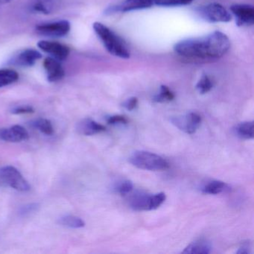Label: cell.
Wrapping results in <instances>:
<instances>
[{"label": "cell", "mask_w": 254, "mask_h": 254, "mask_svg": "<svg viewBox=\"0 0 254 254\" xmlns=\"http://www.w3.org/2000/svg\"><path fill=\"white\" fill-rule=\"evenodd\" d=\"M230 41L222 32H212L202 38L184 40L175 44L176 54L182 57L196 60L219 59L228 52Z\"/></svg>", "instance_id": "6da1fadb"}, {"label": "cell", "mask_w": 254, "mask_h": 254, "mask_svg": "<svg viewBox=\"0 0 254 254\" xmlns=\"http://www.w3.org/2000/svg\"><path fill=\"white\" fill-rule=\"evenodd\" d=\"M93 27L95 33L99 37L104 47L110 54L123 59L130 58V53L127 45L115 32L99 22L95 23Z\"/></svg>", "instance_id": "7a4b0ae2"}, {"label": "cell", "mask_w": 254, "mask_h": 254, "mask_svg": "<svg viewBox=\"0 0 254 254\" xmlns=\"http://www.w3.org/2000/svg\"><path fill=\"white\" fill-rule=\"evenodd\" d=\"M130 163L138 169L148 171H163L169 168V163L161 156L145 151H135L130 156Z\"/></svg>", "instance_id": "3957f363"}, {"label": "cell", "mask_w": 254, "mask_h": 254, "mask_svg": "<svg viewBox=\"0 0 254 254\" xmlns=\"http://www.w3.org/2000/svg\"><path fill=\"white\" fill-rule=\"evenodd\" d=\"M0 184L20 191H28L31 190L29 182L15 167L11 166L0 168Z\"/></svg>", "instance_id": "277c9868"}, {"label": "cell", "mask_w": 254, "mask_h": 254, "mask_svg": "<svg viewBox=\"0 0 254 254\" xmlns=\"http://www.w3.org/2000/svg\"><path fill=\"white\" fill-rule=\"evenodd\" d=\"M166 198V194L163 192L157 193L154 195L137 194L130 199V206L136 211L154 210L160 207Z\"/></svg>", "instance_id": "5b68a950"}, {"label": "cell", "mask_w": 254, "mask_h": 254, "mask_svg": "<svg viewBox=\"0 0 254 254\" xmlns=\"http://www.w3.org/2000/svg\"><path fill=\"white\" fill-rule=\"evenodd\" d=\"M70 28V23L67 20H59L38 25L36 32L43 36L62 38L69 33Z\"/></svg>", "instance_id": "8992f818"}, {"label": "cell", "mask_w": 254, "mask_h": 254, "mask_svg": "<svg viewBox=\"0 0 254 254\" xmlns=\"http://www.w3.org/2000/svg\"><path fill=\"white\" fill-rule=\"evenodd\" d=\"M202 17L210 23H228L232 17L224 7L218 3H212L200 9Z\"/></svg>", "instance_id": "52a82bcc"}, {"label": "cell", "mask_w": 254, "mask_h": 254, "mask_svg": "<svg viewBox=\"0 0 254 254\" xmlns=\"http://www.w3.org/2000/svg\"><path fill=\"white\" fill-rule=\"evenodd\" d=\"M171 121L180 130L188 134H192L200 127L201 117L196 113H190L181 117H174Z\"/></svg>", "instance_id": "ba28073f"}, {"label": "cell", "mask_w": 254, "mask_h": 254, "mask_svg": "<svg viewBox=\"0 0 254 254\" xmlns=\"http://www.w3.org/2000/svg\"><path fill=\"white\" fill-rule=\"evenodd\" d=\"M38 47L44 53L50 55L52 58L60 62L66 60L69 55V49L60 43L41 41L38 42Z\"/></svg>", "instance_id": "9c48e42d"}, {"label": "cell", "mask_w": 254, "mask_h": 254, "mask_svg": "<svg viewBox=\"0 0 254 254\" xmlns=\"http://www.w3.org/2000/svg\"><path fill=\"white\" fill-rule=\"evenodd\" d=\"M154 5L152 0H126L124 2L118 6L111 7L107 10L108 14L114 12H128V11H138V10L147 9Z\"/></svg>", "instance_id": "30bf717a"}, {"label": "cell", "mask_w": 254, "mask_h": 254, "mask_svg": "<svg viewBox=\"0 0 254 254\" xmlns=\"http://www.w3.org/2000/svg\"><path fill=\"white\" fill-rule=\"evenodd\" d=\"M29 134L21 126H14L0 129V139L8 142H20L27 140Z\"/></svg>", "instance_id": "8fae6325"}, {"label": "cell", "mask_w": 254, "mask_h": 254, "mask_svg": "<svg viewBox=\"0 0 254 254\" xmlns=\"http://www.w3.org/2000/svg\"><path fill=\"white\" fill-rule=\"evenodd\" d=\"M231 11L236 17L239 26L254 24V9L251 5L237 4L231 7Z\"/></svg>", "instance_id": "7c38bea8"}, {"label": "cell", "mask_w": 254, "mask_h": 254, "mask_svg": "<svg viewBox=\"0 0 254 254\" xmlns=\"http://www.w3.org/2000/svg\"><path fill=\"white\" fill-rule=\"evenodd\" d=\"M47 79L50 82H57L64 77L65 72L60 61L52 57L47 58L44 62Z\"/></svg>", "instance_id": "4fadbf2b"}, {"label": "cell", "mask_w": 254, "mask_h": 254, "mask_svg": "<svg viewBox=\"0 0 254 254\" xmlns=\"http://www.w3.org/2000/svg\"><path fill=\"white\" fill-rule=\"evenodd\" d=\"M41 58H42V55L37 50H26L17 55L13 60L12 64L17 66L29 67L35 65V64Z\"/></svg>", "instance_id": "5bb4252c"}, {"label": "cell", "mask_w": 254, "mask_h": 254, "mask_svg": "<svg viewBox=\"0 0 254 254\" xmlns=\"http://www.w3.org/2000/svg\"><path fill=\"white\" fill-rule=\"evenodd\" d=\"M78 133L84 136H92L106 130V127L91 119H84L77 124Z\"/></svg>", "instance_id": "9a60e30c"}, {"label": "cell", "mask_w": 254, "mask_h": 254, "mask_svg": "<svg viewBox=\"0 0 254 254\" xmlns=\"http://www.w3.org/2000/svg\"><path fill=\"white\" fill-rule=\"evenodd\" d=\"M212 251L210 243L206 240H199L189 245L182 254H208Z\"/></svg>", "instance_id": "2e32d148"}, {"label": "cell", "mask_w": 254, "mask_h": 254, "mask_svg": "<svg viewBox=\"0 0 254 254\" xmlns=\"http://www.w3.org/2000/svg\"><path fill=\"white\" fill-rule=\"evenodd\" d=\"M230 190V186L223 181H211L206 183L201 188L202 192L208 194H218Z\"/></svg>", "instance_id": "e0dca14e"}, {"label": "cell", "mask_w": 254, "mask_h": 254, "mask_svg": "<svg viewBox=\"0 0 254 254\" xmlns=\"http://www.w3.org/2000/svg\"><path fill=\"white\" fill-rule=\"evenodd\" d=\"M56 0H32L31 8L35 12L50 14L56 6Z\"/></svg>", "instance_id": "ac0fdd59"}, {"label": "cell", "mask_w": 254, "mask_h": 254, "mask_svg": "<svg viewBox=\"0 0 254 254\" xmlns=\"http://www.w3.org/2000/svg\"><path fill=\"white\" fill-rule=\"evenodd\" d=\"M254 122H244L236 126L235 133L241 139H251L254 138Z\"/></svg>", "instance_id": "d6986e66"}, {"label": "cell", "mask_w": 254, "mask_h": 254, "mask_svg": "<svg viewBox=\"0 0 254 254\" xmlns=\"http://www.w3.org/2000/svg\"><path fill=\"white\" fill-rule=\"evenodd\" d=\"M19 75L16 71L10 69H0V88L17 82Z\"/></svg>", "instance_id": "ffe728a7"}, {"label": "cell", "mask_w": 254, "mask_h": 254, "mask_svg": "<svg viewBox=\"0 0 254 254\" xmlns=\"http://www.w3.org/2000/svg\"><path fill=\"white\" fill-rule=\"evenodd\" d=\"M59 224L69 228H82L85 226V222L79 217L75 215H65L59 219Z\"/></svg>", "instance_id": "44dd1931"}, {"label": "cell", "mask_w": 254, "mask_h": 254, "mask_svg": "<svg viewBox=\"0 0 254 254\" xmlns=\"http://www.w3.org/2000/svg\"><path fill=\"white\" fill-rule=\"evenodd\" d=\"M34 127L38 129L41 133L46 135H53L54 133V128L50 120L47 119H38L32 123Z\"/></svg>", "instance_id": "7402d4cb"}, {"label": "cell", "mask_w": 254, "mask_h": 254, "mask_svg": "<svg viewBox=\"0 0 254 254\" xmlns=\"http://www.w3.org/2000/svg\"><path fill=\"white\" fill-rule=\"evenodd\" d=\"M175 99V94L173 92L167 87V86L162 85L160 87V93L156 95L154 97V101L158 103L171 102Z\"/></svg>", "instance_id": "603a6c76"}, {"label": "cell", "mask_w": 254, "mask_h": 254, "mask_svg": "<svg viewBox=\"0 0 254 254\" xmlns=\"http://www.w3.org/2000/svg\"><path fill=\"white\" fill-rule=\"evenodd\" d=\"M212 87H213V83L207 75H203L196 85V88L200 94L207 93L212 90Z\"/></svg>", "instance_id": "cb8c5ba5"}, {"label": "cell", "mask_w": 254, "mask_h": 254, "mask_svg": "<svg viewBox=\"0 0 254 254\" xmlns=\"http://www.w3.org/2000/svg\"><path fill=\"white\" fill-rule=\"evenodd\" d=\"M153 2L159 6H182L191 3L193 0H152Z\"/></svg>", "instance_id": "d4e9b609"}, {"label": "cell", "mask_w": 254, "mask_h": 254, "mask_svg": "<svg viewBox=\"0 0 254 254\" xmlns=\"http://www.w3.org/2000/svg\"><path fill=\"white\" fill-rule=\"evenodd\" d=\"M115 189L119 194H121V195H126V194L131 192L132 190H133V183L131 181L126 180V181H122L120 184H119L116 187Z\"/></svg>", "instance_id": "484cf974"}, {"label": "cell", "mask_w": 254, "mask_h": 254, "mask_svg": "<svg viewBox=\"0 0 254 254\" xmlns=\"http://www.w3.org/2000/svg\"><path fill=\"white\" fill-rule=\"evenodd\" d=\"M107 122L109 125H125L127 124V120L124 116L114 115L110 117Z\"/></svg>", "instance_id": "4316f807"}, {"label": "cell", "mask_w": 254, "mask_h": 254, "mask_svg": "<svg viewBox=\"0 0 254 254\" xmlns=\"http://www.w3.org/2000/svg\"><path fill=\"white\" fill-rule=\"evenodd\" d=\"M38 204L37 203H29V204L25 205L20 208V214L22 215H29V214L38 210Z\"/></svg>", "instance_id": "83f0119b"}, {"label": "cell", "mask_w": 254, "mask_h": 254, "mask_svg": "<svg viewBox=\"0 0 254 254\" xmlns=\"http://www.w3.org/2000/svg\"><path fill=\"white\" fill-rule=\"evenodd\" d=\"M138 99L136 97H131L127 99V101L123 103V106L127 109V111H133L137 107Z\"/></svg>", "instance_id": "f1b7e54d"}, {"label": "cell", "mask_w": 254, "mask_h": 254, "mask_svg": "<svg viewBox=\"0 0 254 254\" xmlns=\"http://www.w3.org/2000/svg\"><path fill=\"white\" fill-rule=\"evenodd\" d=\"M33 108L30 106H20L17 107V108H14L12 110V114H32L34 113Z\"/></svg>", "instance_id": "f546056e"}, {"label": "cell", "mask_w": 254, "mask_h": 254, "mask_svg": "<svg viewBox=\"0 0 254 254\" xmlns=\"http://www.w3.org/2000/svg\"><path fill=\"white\" fill-rule=\"evenodd\" d=\"M251 245L250 242H243L239 248L237 254H248L251 253Z\"/></svg>", "instance_id": "4dcf8cb0"}, {"label": "cell", "mask_w": 254, "mask_h": 254, "mask_svg": "<svg viewBox=\"0 0 254 254\" xmlns=\"http://www.w3.org/2000/svg\"><path fill=\"white\" fill-rule=\"evenodd\" d=\"M11 0H0V3H8L11 2Z\"/></svg>", "instance_id": "1f68e13d"}]
</instances>
